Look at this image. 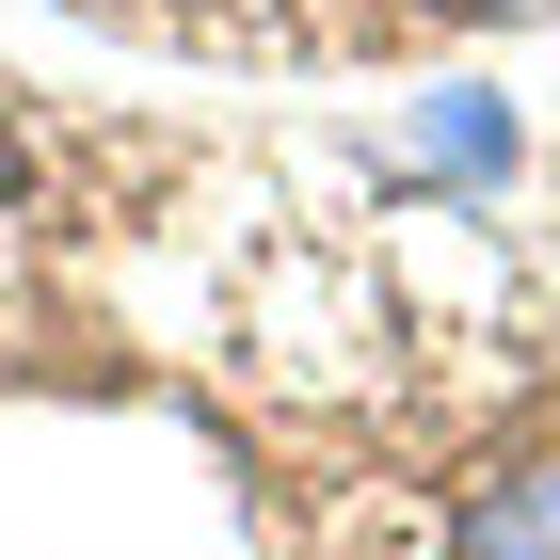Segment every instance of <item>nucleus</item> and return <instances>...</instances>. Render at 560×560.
<instances>
[{"label":"nucleus","mask_w":560,"mask_h":560,"mask_svg":"<svg viewBox=\"0 0 560 560\" xmlns=\"http://www.w3.org/2000/svg\"><path fill=\"white\" fill-rule=\"evenodd\" d=\"M432 560H560V465H528V480H480L465 513L432 528Z\"/></svg>","instance_id":"f257e3e1"},{"label":"nucleus","mask_w":560,"mask_h":560,"mask_svg":"<svg viewBox=\"0 0 560 560\" xmlns=\"http://www.w3.org/2000/svg\"><path fill=\"white\" fill-rule=\"evenodd\" d=\"M369 16H400V33H497V16H545V0H369Z\"/></svg>","instance_id":"f03ea898"}]
</instances>
